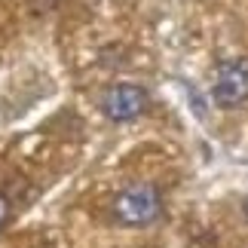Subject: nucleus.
Listing matches in <instances>:
<instances>
[{
  "label": "nucleus",
  "instance_id": "7ed1b4c3",
  "mask_svg": "<svg viewBox=\"0 0 248 248\" xmlns=\"http://www.w3.org/2000/svg\"><path fill=\"white\" fill-rule=\"evenodd\" d=\"M147 101H150L147 89L132 83H117L101 95V113L113 123H126V120H135L138 113H144Z\"/></svg>",
  "mask_w": 248,
  "mask_h": 248
},
{
  "label": "nucleus",
  "instance_id": "f257e3e1",
  "mask_svg": "<svg viewBox=\"0 0 248 248\" xmlns=\"http://www.w3.org/2000/svg\"><path fill=\"white\" fill-rule=\"evenodd\" d=\"M159 212H163V196H159V190L154 184H144V181L126 184L113 196V217L126 227L154 224Z\"/></svg>",
  "mask_w": 248,
  "mask_h": 248
},
{
  "label": "nucleus",
  "instance_id": "20e7f679",
  "mask_svg": "<svg viewBox=\"0 0 248 248\" xmlns=\"http://www.w3.org/2000/svg\"><path fill=\"white\" fill-rule=\"evenodd\" d=\"M6 217H9V199L0 193V230H3V224H6Z\"/></svg>",
  "mask_w": 248,
  "mask_h": 248
},
{
  "label": "nucleus",
  "instance_id": "f03ea898",
  "mask_svg": "<svg viewBox=\"0 0 248 248\" xmlns=\"http://www.w3.org/2000/svg\"><path fill=\"white\" fill-rule=\"evenodd\" d=\"M215 101L221 108H239L248 101V59H230L217 68L215 77Z\"/></svg>",
  "mask_w": 248,
  "mask_h": 248
}]
</instances>
